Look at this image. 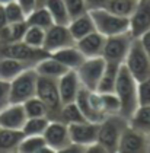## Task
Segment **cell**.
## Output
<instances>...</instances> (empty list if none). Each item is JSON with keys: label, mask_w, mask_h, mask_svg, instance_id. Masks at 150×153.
<instances>
[{"label": "cell", "mask_w": 150, "mask_h": 153, "mask_svg": "<svg viewBox=\"0 0 150 153\" xmlns=\"http://www.w3.org/2000/svg\"><path fill=\"white\" fill-rule=\"evenodd\" d=\"M114 92L120 99V115L128 120L139 108V96L137 80L131 76V73L127 70L124 64L120 66Z\"/></svg>", "instance_id": "6da1fadb"}, {"label": "cell", "mask_w": 150, "mask_h": 153, "mask_svg": "<svg viewBox=\"0 0 150 153\" xmlns=\"http://www.w3.org/2000/svg\"><path fill=\"white\" fill-rule=\"evenodd\" d=\"M128 126V120L120 114L108 115L104 121L99 123L98 128V143L102 144L106 153L118 152V143L123 131Z\"/></svg>", "instance_id": "7a4b0ae2"}, {"label": "cell", "mask_w": 150, "mask_h": 153, "mask_svg": "<svg viewBox=\"0 0 150 153\" xmlns=\"http://www.w3.org/2000/svg\"><path fill=\"white\" fill-rule=\"evenodd\" d=\"M89 13H91V16L93 19L95 29L98 32H101L104 36H112L128 32V28H130L128 18L114 15L105 7L92 9V10H89Z\"/></svg>", "instance_id": "3957f363"}, {"label": "cell", "mask_w": 150, "mask_h": 153, "mask_svg": "<svg viewBox=\"0 0 150 153\" xmlns=\"http://www.w3.org/2000/svg\"><path fill=\"white\" fill-rule=\"evenodd\" d=\"M123 64L127 67V70L137 82L150 77V56L141 45L139 38L133 39Z\"/></svg>", "instance_id": "277c9868"}, {"label": "cell", "mask_w": 150, "mask_h": 153, "mask_svg": "<svg viewBox=\"0 0 150 153\" xmlns=\"http://www.w3.org/2000/svg\"><path fill=\"white\" fill-rule=\"evenodd\" d=\"M35 96H38L48 109V118L57 120L60 108L63 105L60 92H58L57 79H51L45 76H38L36 79V92Z\"/></svg>", "instance_id": "5b68a950"}, {"label": "cell", "mask_w": 150, "mask_h": 153, "mask_svg": "<svg viewBox=\"0 0 150 153\" xmlns=\"http://www.w3.org/2000/svg\"><path fill=\"white\" fill-rule=\"evenodd\" d=\"M47 56H50V54L44 48L31 47L23 41L0 42V57H10V59L19 60V61L31 64L32 67Z\"/></svg>", "instance_id": "8992f818"}, {"label": "cell", "mask_w": 150, "mask_h": 153, "mask_svg": "<svg viewBox=\"0 0 150 153\" xmlns=\"http://www.w3.org/2000/svg\"><path fill=\"white\" fill-rule=\"evenodd\" d=\"M38 73L34 67H29L10 80V104H23L36 92Z\"/></svg>", "instance_id": "52a82bcc"}, {"label": "cell", "mask_w": 150, "mask_h": 153, "mask_svg": "<svg viewBox=\"0 0 150 153\" xmlns=\"http://www.w3.org/2000/svg\"><path fill=\"white\" fill-rule=\"evenodd\" d=\"M133 36L130 32L124 34H118V35L106 36L105 39L104 51H102V57L106 63H115V64H123L125 56H127L128 50L131 47L133 42Z\"/></svg>", "instance_id": "ba28073f"}, {"label": "cell", "mask_w": 150, "mask_h": 153, "mask_svg": "<svg viewBox=\"0 0 150 153\" xmlns=\"http://www.w3.org/2000/svg\"><path fill=\"white\" fill-rule=\"evenodd\" d=\"M105 66H106V61L102 56L85 59V61L76 69L82 86L89 91H96L99 79L105 70Z\"/></svg>", "instance_id": "9c48e42d"}, {"label": "cell", "mask_w": 150, "mask_h": 153, "mask_svg": "<svg viewBox=\"0 0 150 153\" xmlns=\"http://www.w3.org/2000/svg\"><path fill=\"white\" fill-rule=\"evenodd\" d=\"M42 137L45 140V144L50 147V150L54 153L64 152L67 146L71 143L69 126L60 120H50Z\"/></svg>", "instance_id": "30bf717a"}, {"label": "cell", "mask_w": 150, "mask_h": 153, "mask_svg": "<svg viewBox=\"0 0 150 153\" xmlns=\"http://www.w3.org/2000/svg\"><path fill=\"white\" fill-rule=\"evenodd\" d=\"M120 153H146L149 152V136L127 126L118 143Z\"/></svg>", "instance_id": "8fae6325"}, {"label": "cell", "mask_w": 150, "mask_h": 153, "mask_svg": "<svg viewBox=\"0 0 150 153\" xmlns=\"http://www.w3.org/2000/svg\"><path fill=\"white\" fill-rule=\"evenodd\" d=\"M74 42L76 41H74V38L70 34L67 25L53 24L48 29H45V38H44L42 48L45 50L48 54H51V53H54L57 50L73 45Z\"/></svg>", "instance_id": "7c38bea8"}, {"label": "cell", "mask_w": 150, "mask_h": 153, "mask_svg": "<svg viewBox=\"0 0 150 153\" xmlns=\"http://www.w3.org/2000/svg\"><path fill=\"white\" fill-rule=\"evenodd\" d=\"M98 128H99V123H92L88 120L80 121V123H74V124H69L70 140L71 143H76L86 149L92 143L98 141Z\"/></svg>", "instance_id": "4fadbf2b"}, {"label": "cell", "mask_w": 150, "mask_h": 153, "mask_svg": "<svg viewBox=\"0 0 150 153\" xmlns=\"http://www.w3.org/2000/svg\"><path fill=\"white\" fill-rule=\"evenodd\" d=\"M130 28L128 32L133 38H140L150 29V0H139L137 7L128 18Z\"/></svg>", "instance_id": "5bb4252c"}, {"label": "cell", "mask_w": 150, "mask_h": 153, "mask_svg": "<svg viewBox=\"0 0 150 153\" xmlns=\"http://www.w3.org/2000/svg\"><path fill=\"white\" fill-rule=\"evenodd\" d=\"M57 85L61 102L63 104L74 102L76 96L79 94V89L82 88V83L76 70H67L63 76H60L57 79Z\"/></svg>", "instance_id": "9a60e30c"}, {"label": "cell", "mask_w": 150, "mask_h": 153, "mask_svg": "<svg viewBox=\"0 0 150 153\" xmlns=\"http://www.w3.org/2000/svg\"><path fill=\"white\" fill-rule=\"evenodd\" d=\"M28 120L23 104H9L0 111V127L13 130H22Z\"/></svg>", "instance_id": "2e32d148"}, {"label": "cell", "mask_w": 150, "mask_h": 153, "mask_svg": "<svg viewBox=\"0 0 150 153\" xmlns=\"http://www.w3.org/2000/svg\"><path fill=\"white\" fill-rule=\"evenodd\" d=\"M105 39H106V36H104L98 31H93L91 34L85 35L83 38H80V39H77L74 42V45L79 48V51L86 59L99 57V56H102V51H104Z\"/></svg>", "instance_id": "e0dca14e"}, {"label": "cell", "mask_w": 150, "mask_h": 153, "mask_svg": "<svg viewBox=\"0 0 150 153\" xmlns=\"http://www.w3.org/2000/svg\"><path fill=\"white\" fill-rule=\"evenodd\" d=\"M51 56L56 60H58L61 64H64L69 70H76L82 63L85 61V59H86L74 44L69 45V47L61 48V50H57V51L51 53Z\"/></svg>", "instance_id": "ac0fdd59"}, {"label": "cell", "mask_w": 150, "mask_h": 153, "mask_svg": "<svg viewBox=\"0 0 150 153\" xmlns=\"http://www.w3.org/2000/svg\"><path fill=\"white\" fill-rule=\"evenodd\" d=\"M34 69L38 73V76H45V77H51V79H58L60 76H63L69 70L64 64H61L51 54L44 57L42 60H39L34 66Z\"/></svg>", "instance_id": "d6986e66"}, {"label": "cell", "mask_w": 150, "mask_h": 153, "mask_svg": "<svg viewBox=\"0 0 150 153\" xmlns=\"http://www.w3.org/2000/svg\"><path fill=\"white\" fill-rule=\"evenodd\" d=\"M25 134L22 130H13L0 127V153L18 152L19 144L23 140Z\"/></svg>", "instance_id": "ffe728a7"}, {"label": "cell", "mask_w": 150, "mask_h": 153, "mask_svg": "<svg viewBox=\"0 0 150 153\" xmlns=\"http://www.w3.org/2000/svg\"><path fill=\"white\" fill-rule=\"evenodd\" d=\"M67 26H69V31H70V34H71V36L74 38V41H77V39L83 38L85 35L96 31L95 29V24H93V19L89 12L82 15V16H77L74 19H70Z\"/></svg>", "instance_id": "44dd1931"}, {"label": "cell", "mask_w": 150, "mask_h": 153, "mask_svg": "<svg viewBox=\"0 0 150 153\" xmlns=\"http://www.w3.org/2000/svg\"><path fill=\"white\" fill-rule=\"evenodd\" d=\"M32 67L28 63H23L19 60L10 59V57H0V79L10 82L18 74H21L23 70Z\"/></svg>", "instance_id": "7402d4cb"}, {"label": "cell", "mask_w": 150, "mask_h": 153, "mask_svg": "<svg viewBox=\"0 0 150 153\" xmlns=\"http://www.w3.org/2000/svg\"><path fill=\"white\" fill-rule=\"evenodd\" d=\"M128 126L150 136V105H140L128 118Z\"/></svg>", "instance_id": "603a6c76"}, {"label": "cell", "mask_w": 150, "mask_h": 153, "mask_svg": "<svg viewBox=\"0 0 150 153\" xmlns=\"http://www.w3.org/2000/svg\"><path fill=\"white\" fill-rule=\"evenodd\" d=\"M120 66H121V64L106 63L105 70H104V73H102V76H101V79H99L98 88H96L98 92H101V94H104V92H114Z\"/></svg>", "instance_id": "cb8c5ba5"}, {"label": "cell", "mask_w": 150, "mask_h": 153, "mask_svg": "<svg viewBox=\"0 0 150 153\" xmlns=\"http://www.w3.org/2000/svg\"><path fill=\"white\" fill-rule=\"evenodd\" d=\"M26 29H28L26 21L15 22V24H7L4 28L0 29V42H16V41H22Z\"/></svg>", "instance_id": "d4e9b609"}, {"label": "cell", "mask_w": 150, "mask_h": 153, "mask_svg": "<svg viewBox=\"0 0 150 153\" xmlns=\"http://www.w3.org/2000/svg\"><path fill=\"white\" fill-rule=\"evenodd\" d=\"M44 6L47 7V10L50 12L54 24L69 25L70 16L67 13V7H66L64 0H45Z\"/></svg>", "instance_id": "484cf974"}, {"label": "cell", "mask_w": 150, "mask_h": 153, "mask_svg": "<svg viewBox=\"0 0 150 153\" xmlns=\"http://www.w3.org/2000/svg\"><path fill=\"white\" fill-rule=\"evenodd\" d=\"M139 0H106L105 3V9H108L109 12L114 15L123 16V18H130L134 9L137 7Z\"/></svg>", "instance_id": "4316f807"}, {"label": "cell", "mask_w": 150, "mask_h": 153, "mask_svg": "<svg viewBox=\"0 0 150 153\" xmlns=\"http://www.w3.org/2000/svg\"><path fill=\"white\" fill-rule=\"evenodd\" d=\"M19 153H44L51 152L42 136H25L19 144Z\"/></svg>", "instance_id": "83f0119b"}, {"label": "cell", "mask_w": 150, "mask_h": 153, "mask_svg": "<svg viewBox=\"0 0 150 153\" xmlns=\"http://www.w3.org/2000/svg\"><path fill=\"white\" fill-rule=\"evenodd\" d=\"M26 24L42 28V29H48L51 25L54 24V21H53L50 12L47 10V7L42 4V6H38L34 12H31L26 16Z\"/></svg>", "instance_id": "f1b7e54d"}, {"label": "cell", "mask_w": 150, "mask_h": 153, "mask_svg": "<svg viewBox=\"0 0 150 153\" xmlns=\"http://www.w3.org/2000/svg\"><path fill=\"white\" fill-rule=\"evenodd\" d=\"M60 121L69 124H74V123H80L85 121V117L82 114V111L79 109V106L76 102H69V104H63L58 112V118Z\"/></svg>", "instance_id": "f546056e"}, {"label": "cell", "mask_w": 150, "mask_h": 153, "mask_svg": "<svg viewBox=\"0 0 150 153\" xmlns=\"http://www.w3.org/2000/svg\"><path fill=\"white\" fill-rule=\"evenodd\" d=\"M50 123L48 117H32L28 118L25 126L22 127V131L25 136H42L45 131L47 126Z\"/></svg>", "instance_id": "4dcf8cb0"}, {"label": "cell", "mask_w": 150, "mask_h": 153, "mask_svg": "<svg viewBox=\"0 0 150 153\" xmlns=\"http://www.w3.org/2000/svg\"><path fill=\"white\" fill-rule=\"evenodd\" d=\"M23 108L28 118L32 117H48V109H47L45 104L38 98V96H32L28 101L23 102Z\"/></svg>", "instance_id": "1f68e13d"}, {"label": "cell", "mask_w": 150, "mask_h": 153, "mask_svg": "<svg viewBox=\"0 0 150 153\" xmlns=\"http://www.w3.org/2000/svg\"><path fill=\"white\" fill-rule=\"evenodd\" d=\"M44 38H45V29L28 25V29L23 35V42H26L28 45L35 48H42L44 45Z\"/></svg>", "instance_id": "d6a6232c"}, {"label": "cell", "mask_w": 150, "mask_h": 153, "mask_svg": "<svg viewBox=\"0 0 150 153\" xmlns=\"http://www.w3.org/2000/svg\"><path fill=\"white\" fill-rule=\"evenodd\" d=\"M101 101H102V106H104V111L106 115L120 114V99L115 95V92H104V94H101Z\"/></svg>", "instance_id": "836d02e7"}, {"label": "cell", "mask_w": 150, "mask_h": 153, "mask_svg": "<svg viewBox=\"0 0 150 153\" xmlns=\"http://www.w3.org/2000/svg\"><path fill=\"white\" fill-rule=\"evenodd\" d=\"M4 10H6V18L9 24H15V22H22L26 21V15L22 10V7L18 4V1H10L7 4H4Z\"/></svg>", "instance_id": "e575fe53"}, {"label": "cell", "mask_w": 150, "mask_h": 153, "mask_svg": "<svg viewBox=\"0 0 150 153\" xmlns=\"http://www.w3.org/2000/svg\"><path fill=\"white\" fill-rule=\"evenodd\" d=\"M66 7H67V13H69L70 19H74L77 16H82L85 13L89 12L85 0H64Z\"/></svg>", "instance_id": "d590c367"}, {"label": "cell", "mask_w": 150, "mask_h": 153, "mask_svg": "<svg viewBox=\"0 0 150 153\" xmlns=\"http://www.w3.org/2000/svg\"><path fill=\"white\" fill-rule=\"evenodd\" d=\"M137 96L140 105H150V77L137 82Z\"/></svg>", "instance_id": "8d00e7d4"}, {"label": "cell", "mask_w": 150, "mask_h": 153, "mask_svg": "<svg viewBox=\"0 0 150 153\" xmlns=\"http://www.w3.org/2000/svg\"><path fill=\"white\" fill-rule=\"evenodd\" d=\"M10 104V82L0 79V111Z\"/></svg>", "instance_id": "74e56055"}, {"label": "cell", "mask_w": 150, "mask_h": 153, "mask_svg": "<svg viewBox=\"0 0 150 153\" xmlns=\"http://www.w3.org/2000/svg\"><path fill=\"white\" fill-rule=\"evenodd\" d=\"M16 1H18V4L22 7V10L25 12L26 16H28L31 12H34L35 9L39 6L38 0H16Z\"/></svg>", "instance_id": "f35d334b"}, {"label": "cell", "mask_w": 150, "mask_h": 153, "mask_svg": "<svg viewBox=\"0 0 150 153\" xmlns=\"http://www.w3.org/2000/svg\"><path fill=\"white\" fill-rule=\"evenodd\" d=\"M140 39V42H141V45L144 47V50L147 51V54L150 56V29L149 31H146L143 35L139 38Z\"/></svg>", "instance_id": "ab89813d"}, {"label": "cell", "mask_w": 150, "mask_h": 153, "mask_svg": "<svg viewBox=\"0 0 150 153\" xmlns=\"http://www.w3.org/2000/svg\"><path fill=\"white\" fill-rule=\"evenodd\" d=\"M85 3H86L88 9H89V10H92V9L104 7L105 3H106V0H85Z\"/></svg>", "instance_id": "60d3db41"}, {"label": "cell", "mask_w": 150, "mask_h": 153, "mask_svg": "<svg viewBox=\"0 0 150 153\" xmlns=\"http://www.w3.org/2000/svg\"><path fill=\"white\" fill-rule=\"evenodd\" d=\"M7 22V18H6V10H4V4H0V29L4 28Z\"/></svg>", "instance_id": "b9f144b4"}, {"label": "cell", "mask_w": 150, "mask_h": 153, "mask_svg": "<svg viewBox=\"0 0 150 153\" xmlns=\"http://www.w3.org/2000/svg\"><path fill=\"white\" fill-rule=\"evenodd\" d=\"M10 1H15V0H0V4H7Z\"/></svg>", "instance_id": "7bdbcfd3"}, {"label": "cell", "mask_w": 150, "mask_h": 153, "mask_svg": "<svg viewBox=\"0 0 150 153\" xmlns=\"http://www.w3.org/2000/svg\"><path fill=\"white\" fill-rule=\"evenodd\" d=\"M44 1H45V0H38V3H39V6H42V4H44Z\"/></svg>", "instance_id": "ee69618b"}, {"label": "cell", "mask_w": 150, "mask_h": 153, "mask_svg": "<svg viewBox=\"0 0 150 153\" xmlns=\"http://www.w3.org/2000/svg\"><path fill=\"white\" fill-rule=\"evenodd\" d=\"M149 152H150V136H149Z\"/></svg>", "instance_id": "f6af8a7d"}]
</instances>
